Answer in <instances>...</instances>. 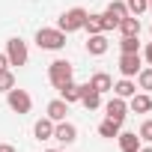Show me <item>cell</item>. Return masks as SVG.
<instances>
[{
	"instance_id": "obj_13",
	"label": "cell",
	"mask_w": 152,
	"mask_h": 152,
	"mask_svg": "<svg viewBox=\"0 0 152 152\" xmlns=\"http://www.w3.org/2000/svg\"><path fill=\"white\" fill-rule=\"evenodd\" d=\"M116 140H119V149L122 152H137L140 149V134H134V131H119Z\"/></svg>"
},
{
	"instance_id": "obj_23",
	"label": "cell",
	"mask_w": 152,
	"mask_h": 152,
	"mask_svg": "<svg viewBox=\"0 0 152 152\" xmlns=\"http://www.w3.org/2000/svg\"><path fill=\"white\" fill-rule=\"evenodd\" d=\"M137 87L140 90H152V66H146V69L137 72Z\"/></svg>"
},
{
	"instance_id": "obj_14",
	"label": "cell",
	"mask_w": 152,
	"mask_h": 152,
	"mask_svg": "<svg viewBox=\"0 0 152 152\" xmlns=\"http://www.w3.org/2000/svg\"><path fill=\"white\" fill-rule=\"evenodd\" d=\"M90 87H93L96 93H110V90H113V78H110L107 72H96L93 78H90Z\"/></svg>"
},
{
	"instance_id": "obj_7",
	"label": "cell",
	"mask_w": 152,
	"mask_h": 152,
	"mask_svg": "<svg viewBox=\"0 0 152 152\" xmlns=\"http://www.w3.org/2000/svg\"><path fill=\"white\" fill-rule=\"evenodd\" d=\"M104 113H107V119L122 122V119L128 116V102H125V99H119V96H113V99L104 104Z\"/></svg>"
},
{
	"instance_id": "obj_11",
	"label": "cell",
	"mask_w": 152,
	"mask_h": 152,
	"mask_svg": "<svg viewBox=\"0 0 152 152\" xmlns=\"http://www.w3.org/2000/svg\"><path fill=\"white\" fill-rule=\"evenodd\" d=\"M128 110H134V113H149V110H152V96H149V93H134L131 102H128Z\"/></svg>"
},
{
	"instance_id": "obj_15",
	"label": "cell",
	"mask_w": 152,
	"mask_h": 152,
	"mask_svg": "<svg viewBox=\"0 0 152 152\" xmlns=\"http://www.w3.org/2000/svg\"><path fill=\"white\" fill-rule=\"evenodd\" d=\"M33 134H36V140H54V122H51L48 116H42V119L33 125Z\"/></svg>"
},
{
	"instance_id": "obj_3",
	"label": "cell",
	"mask_w": 152,
	"mask_h": 152,
	"mask_svg": "<svg viewBox=\"0 0 152 152\" xmlns=\"http://www.w3.org/2000/svg\"><path fill=\"white\" fill-rule=\"evenodd\" d=\"M3 54H6L9 66H27V60H30V51H27V42H21L18 36L6 42V51H3Z\"/></svg>"
},
{
	"instance_id": "obj_28",
	"label": "cell",
	"mask_w": 152,
	"mask_h": 152,
	"mask_svg": "<svg viewBox=\"0 0 152 152\" xmlns=\"http://www.w3.org/2000/svg\"><path fill=\"white\" fill-rule=\"evenodd\" d=\"M3 69H9V60H6V54H0V72Z\"/></svg>"
},
{
	"instance_id": "obj_26",
	"label": "cell",
	"mask_w": 152,
	"mask_h": 152,
	"mask_svg": "<svg viewBox=\"0 0 152 152\" xmlns=\"http://www.w3.org/2000/svg\"><path fill=\"white\" fill-rule=\"evenodd\" d=\"M137 134H140V140H146V143H152V119H146V122L140 125V131H137Z\"/></svg>"
},
{
	"instance_id": "obj_27",
	"label": "cell",
	"mask_w": 152,
	"mask_h": 152,
	"mask_svg": "<svg viewBox=\"0 0 152 152\" xmlns=\"http://www.w3.org/2000/svg\"><path fill=\"white\" fill-rule=\"evenodd\" d=\"M143 60H146V63H149V66H152V42H149V45H146V48H143Z\"/></svg>"
},
{
	"instance_id": "obj_4",
	"label": "cell",
	"mask_w": 152,
	"mask_h": 152,
	"mask_svg": "<svg viewBox=\"0 0 152 152\" xmlns=\"http://www.w3.org/2000/svg\"><path fill=\"white\" fill-rule=\"evenodd\" d=\"M48 81L60 90L63 84H69L72 81V63L69 60H54L51 66H48Z\"/></svg>"
},
{
	"instance_id": "obj_19",
	"label": "cell",
	"mask_w": 152,
	"mask_h": 152,
	"mask_svg": "<svg viewBox=\"0 0 152 152\" xmlns=\"http://www.w3.org/2000/svg\"><path fill=\"white\" fill-rule=\"evenodd\" d=\"M84 30L93 36V33H104V24H102V12L99 15H87V21H84Z\"/></svg>"
},
{
	"instance_id": "obj_31",
	"label": "cell",
	"mask_w": 152,
	"mask_h": 152,
	"mask_svg": "<svg viewBox=\"0 0 152 152\" xmlns=\"http://www.w3.org/2000/svg\"><path fill=\"white\" fill-rule=\"evenodd\" d=\"M146 3H149V12H152V0H146Z\"/></svg>"
},
{
	"instance_id": "obj_17",
	"label": "cell",
	"mask_w": 152,
	"mask_h": 152,
	"mask_svg": "<svg viewBox=\"0 0 152 152\" xmlns=\"http://www.w3.org/2000/svg\"><path fill=\"white\" fill-rule=\"evenodd\" d=\"M122 36H140V18H134V15H125L122 21H119V27H116Z\"/></svg>"
},
{
	"instance_id": "obj_9",
	"label": "cell",
	"mask_w": 152,
	"mask_h": 152,
	"mask_svg": "<svg viewBox=\"0 0 152 152\" xmlns=\"http://www.w3.org/2000/svg\"><path fill=\"white\" fill-rule=\"evenodd\" d=\"M107 48H110V42H107V36H104V33H93V36L87 39V54H93V57L107 54Z\"/></svg>"
},
{
	"instance_id": "obj_8",
	"label": "cell",
	"mask_w": 152,
	"mask_h": 152,
	"mask_svg": "<svg viewBox=\"0 0 152 152\" xmlns=\"http://www.w3.org/2000/svg\"><path fill=\"white\" fill-rule=\"evenodd\" d=\"M54 140L69 146V143L78 140V128H75L72 122H66V119H63V122H54Z\"/></svg>"
},
{
	"instance_id": "obj_20",
	"label": "cell",
	"mask_w": 152,
	"mask_h": 152,
	"mask_svg": "<svg viewBox=\"0 0 152 152\" xmlns=\"http://www.w3.org/2000/svg\"><path fill=\"white\" fill-rule=\"evenodd\" d=\"M122 131V122H113V119H104L102 125H99V134L102 137H116Z\"/></svg>"
},
{
	"instance_id": "obj_25",
	"label": "cell",
	"mask_w": 152,
	"mask_h": 152,
	"mask_svg": "<svg viewBox=\"0 0 152 152\" xmlns=\"http://www.w3.org/2000/svg\"><path fill=\"white\" fill-rule=\"evenodd\" d=\"M12 87H15V75L9 69H3V72H0V93H9Z\"/></svg>"
},
{
	"instance_id": "obj_32",
	"label": "cell",
	"mask_w": 152,
	"mask_h": 152,
	"mask_svg": "<svg viewBox=\"0 0 152 152\" xmlns=\"http://www.w3.org/2000/svg\"><path fill=\"white\" fill-rule=\"evenodd\" d=\"M45 152H60V149H45Z\"/></svg>"
},
{
	"instance_id": "obj_22",
	"label": "cell",
	"mask_w": 152,
	"mask_h": 152,
	"mask_svg": "<svg viewBox=\"0 0 152 152\" xmlns=\"http://www.w3.org/2000/svg\"><path fill=\"white\" fill-rule=\"evenodd\" d=\"M119 48H122V54H140V42H137V36H122Z\"/></svg>"
},
{
	"instance_id": "obj_21",
	"label": "cell",
	"mask_w": 152,
	"mask_h": 152,
	"mask_svg": "<svg viewBox=\"0 0 152 152\" xmlns=\"http://www.w3.org/2000/svg\"><path fill=\"white\" fill-rule=\"evenodd\" d=\"M125 9H128V15L140 18V15L149 9V3H146V0H125Z\"/></svg>"
},
{
	"instance_id": "obj_24",
	"label": "cell",
	"mask_w": 152,
	"mask_h": 152,
	"mask_svg": "<svg viewBox=\"0 0 152 152\" xmlns=\"http://www.w3.org/2000/svg\"><path fill=\"white\" fill-rule=\"evenodd\" d=\"M104 12H110V15H116V18L122 21V18L128 15V9H125V0H113V3H107V9H104Z\"/></svg>"
},
{
	"instance_id": "obj_1",
	"label": "cell",
	"mask_w": 152,
	"mask_h": 152,
	"mask_svg": "<svg viewBox=\"0 0 152 152\" xmlns=\"http://www.w3.org/2000/svg\"><path fill=\"white\" fill-rule=\"evenodd\" d=\"M87 9L84 6H72V9H66L63 15H60V21H57V27L69 36V33H78V30H84V21H87Z\"/></svg>"
},
{
	"instance_id": "obj_16",
	"label": "cell",
	"mask_w": 152,
	"mask_h": 152,
	"mask_svg": "<svg viewBox=\"0 0 152 152\" xmlns=\"http://www.w3.org/2000/svg\"><path fill=\"white\" fill-rule=\"evenodd\" d=\"M81 87H84V84H75V81L63 84V87H60V99L69 102V104H72V102H81Z\"/></svg>"
},
{
	"instance_id": "obj_33",
	"label": "cell",
	"mask_w": 152,
	"mask_h": 152,
	"mask_svg": "<svg viewBox=\"0 0 152 152\" xmlns=\"http://www.w3.org/2000/svg\"><path fill=\"white\" fill-rule=\"evenodd\" d=\"M149 36H152V27H149Z\"/></svg>"
},
{
	"instance_id": "obj_5",
	"label": "cell",
	"mask_w": 152,
	"mask_h": 152,
	"mask_svg": "<svg viewBox=\"0 0 152 152\" xmlns=\"http://www.w3.org/2000/svg\"><path fill=\"white\" fill-rule=\"evenodd\" d=\"M6 102H9V107H12L15 113H30V107H33L30 93H27V90H18V87H12V90L6 93Z\"/></svg>"
},
{
	"instance_id": "obj_30",
	"label": "cell",
	"mask_w": 152,
	"mask_h": 152,
	"mask_svg": "<svg viewBox=\"0 0 152 152\" xmlns=\"http://www.w3.org/2000/svg\"><path fill=\"white\" fill-rule=\"evenodd\" d=\"M137 152H152V146H140V149H137Z\"/></svg>"
},
{
	"instance_id": "obj_6",
	"label": "cell",
	"mask_w": 152,
	"mask_h": 152,
	"mask_svg": "<svg viewBox=\"0 0 152 152\" xmlns=\"http://www.w3.org/2000/svg\"><path fill=\"white\" fill-rule=\"evenodd\" d=\"M140 69H143L140 54H119V72H122V78H137Z\"/></svg>"
},
{
	"instance_id": "obj_29",
	"label": "cell",
	"mask_w": 152,
	"mask_h": 152,
	"mask_svg": "<svg viewBox=\"0 0 152 152\" xmlns=\"http://www.w3.org/2000/svg\"><path fill=\"white\" fill-rule=\"evenodd\" d=\"M0 152H15V146L12 143H0Z\"/></svg>"
},
{
	"instance_id": "obj_18",
	"label": "cell",
	"mask_w": 152,
	"mask_h": 152,
	"mask_svg": "<svg viewBox=\"0 0 152 152\" xmlns=\"http://www.w3.org/2000/svg\"><path fill=\"white\" fill-rule=\"evenodd\" d=\"M134 93H137V84L131 78H122V81L113 84V96H119V99H131Z\"/></svg>"
},
{
	"instance_id": "obj_12",
	"label": "cell",
	"mask_w": 152,
	"mask_h": 152,
	"mask_svg": "<svg viewBox=\"0 0 152 152\" xmlns=\"http://www.w3.org/2000/svg\"><path fill=\"white\" fill-rule=\"evenodd\" d=\"M66 113H69V102H63V99L48 102V119H51V122H63Z\"/></svg>"
},
{
	"instance_id": "obj_2",
	"label": "cell",
	"mask_w": 152,
	"mask_h": 152,
	"mask_svg": "<svg viewBox=\"0 0 152 152\" xmlns=\"http://www.w3.org/2000/svg\"><path fill=\"white\" fill-rule=\"evenodd\" d=\"M36 45L42 51H63L66 48V33L60 27H42L36 33Z\"/></svg>"
},
{
	"instance_id": "obj_10",
	"label": "cell",
	"mask_w": 152,
	"mask_h": 152,
	"mask_svg": "<svg viewBox=\"0 0 152 152\" xmlns=\"http://www.w3.org/2000/svg\"><path fill=\"white\" fill-rule=\"evenodd\" d=\"M81 104H84L87 110H99V107H102V93H96L90 84H84V87H81Z\"/></svg>"
}]
</instances>
